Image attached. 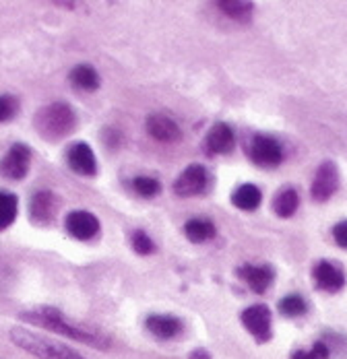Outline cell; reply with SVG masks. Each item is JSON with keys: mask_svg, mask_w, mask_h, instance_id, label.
Wrapping results in <instances>:
<instances>
[{"mask_svg": "<svg viewBox=\"0 0 347 359\" xmlns=\"http://www.w3.org/2000/svg\"><path fill=\"white\" fill-rule=\"evenodd\" d=\"M306 310H308V304L298 293H289L279 302V314L285 318H300L306 314Z\"/></svg>", "mask_w": 347, "mask_h": 359, "instance_id": "cell-23", "label": "cell"}, {"mask_svg": "<svg viewBox=\"0 0 347 359\" xmlns=\"http://www.w3.org/2000/svg\"><path fill=\"white\" fill-rule=\"evenodd\" d=\"M246 155L254 165H258L263 170H273L283 161V149L277 139H273L269 135H261V133L252 135L246 141Z\"/></svg>", "mask_w": 347, "mask_h": 359, "instance_id": "cell-4", "label": "cell"}, {"mask_svg": "<svg viewBox=\"0 0 347 359\" xmlns=\"http://www.w3.org/2000/svg\"><path fill=\"white\" fill-rule=\"evenodd\" d=\"M19 109V104L13 95H0V122H8Z\"/></svg>", "mask_w": 347, "mask_h": 359, "instance_id": "cell-26", "label": "cell"}, {"mask_svg": "<svg viewBox=\"0 0 347 359\" xmlns=\"http://www.w3.org/2000/svg\"><path fill=\"white\" fill-rule=\"evenodd\" d=\"M339 188V170L333 161H325L318 165L314 174L310 194L316 203H327Z\"/></svg>", "mask_w": 347, "mask_h": 359, "instance_id": "cell-8", "label": "cell"}, {"mask_svg": "<svg viewBox=\"0 0 347 359\" xmlns=\"http://www.w3.org/2000/svg\"><path fill=\"white\" fill-rule=\"evenodd\" d=\"M19 213V201L13 192H0V231L8 229Z\"/></svg>", "mask_w": 347, "mask_h": 359, "instance_id": "cell-22", "label": "cell"}, {"mask_svg": "<svg viewBox=\"0 0 347 359\" xmlns=\"http://www.w3.org/2000/svg\"><path fill=\"white\" fill-rule=\"evenodd\" d=\"M238 277L254 293H265L275 281V271L269 264H244L238 269Z\"/></svg>", "mask_w": 347, "mask_h": 359, "instance_id": "cell-12", "label": "cell"}, {"mask_svg": "<svg viewBox=\"0 0 347 359\" xmlns=\"http://www.w3.org/2000/svg\"><path fill=\"white\" fill-rule=\"evenodd\" d=\"M298 205H300V194H298L296 188H283L273 198V211L281 219H287V217L294 215L298 211Z\"/></svg>", "mask_w": 347, "mask_h": 359, "instance_id": "cell-19", "label": "cell"}, {"mask_svg": "<svg viewBox=\"0 0 347 359\" xmlns=\"http://www.w3.org/2000/svg\"><path fill=\"white\" fill-rule=\"evenodd\" d=\"M209 186V172L205 165L192 163L188 165L174 182V192L178 196H197L203 194Z\"/></svg>", "mask_w": 347, "mask_h": 359, "instance_id": "cell-7", "label": "cell"}, {"mask_svg": "<svg viewBox=\"0 0 347 359\" xmlns=\"http://www.w3.org/2000/svg\"><path fill=\"white\" fill-rule=\"evenodd\" d=\"M58 207H60V201L54 192L39 190L30 201V217L35 223L46 225V223L54 221V217L58 213Z\"/></svg>", "mask_w": 347, "mask_h": 359, "instance_id": "cell-11", "label": "cell"}, {"mask_svg": "<svg viewBox=\"0 0 347 359\" xmlns=\"http://www.w3.org/2000/svg\"><path fill=\"white\" fill-rule=\"evenodd\" d=\"M147 133L159 143H176L182 139V130L176 120L166 114H153L147 118Z\"/></svg>", "mask_w": 347, "mask_h": 359, "instance_id": "cell-15", "label": "cell"}, {"mask_svg": "<svg viewBox=\"0 0 347 359\" xmlns=\"http://www.w3.org/2000/svg\"><path fill=\"white\" fill-rule=\"evenodd\" d=\"M133 188L143 198H153V196L159 194L162 184L155 178H149V176H137V178L133 180Z\"/></svg>", "mask_w": 347, "mask_h": 359, "instance_id": "cell-24", "label": "cell"}, {"mask_svg": "<svg viewBox=\"0 0 347 359\" xmlns=\"http://www.w3.org/2000/svg\"><path fill=\"white\" fill-rule=\"evenodd\" d=\"M74 124H77V116L72 108L69 104H60V102L44 106L34 116L35 130L39 133L41 139L52 141V143L69 137L74 130Z\"/></svg>", "mask_w": 347, "mask_h": 359, "instance_id": "cell-2", "label": "cell"}, {"mask_svg": "<svg viewBox=\"0 0 347 359\" xmlns=\"http://www.w3.org/2000/svg\"><path fill=\"white\" fill-rule=\"evenodd\" d=\"M145 324H147V330L153 337L164 339V341L178 337L180 330H182V323L176 316H170V314H153V316L147 318Z\"/></svg>", "mask_w": 347, "mask_h": 359, "instance_id": "cell-16", "label": "cell"}, {"mask_svg": "<svg viewBox=\"0 0 347 359\" xmlns=\"http://www.w3.org/2000/svg\"><path fill=\"white\" fill-rule=\"evenodd\" d=\"M236 147V135L230 124L217 122L211 126V130L205 137V151L209 155H228Z\"/></svg>", "mask_w": 347, "mask_h": 359, "instance_id": "cell-10", "label": "cell"}, {"mask_svg": "<svg viewBox=\"0 0 347 359\" xmlns=\"http://www.w3.org/2000/svg\"><path fill=\"white\" fill-rule=\"evenodd\" d=\"M21 320H27V323H34L35 326H41V328H48L60 337H67L72 341H79V343H85L93 349H110V337L104 334L102 330L89 326V324L74 323L70 320L69 316H65L58 308H52V306H41V308H35L32 312H21L19 314Z\"/></svg>", "mask_w": 347, "mask_h": 359, "instance_id": "cell-1", "label": "cell"}, {"mask_svg": "<svg viewBox=\"0 0 347 359\" xmlns=\"http://www.w3.org/2000/svg\"><path fill=\"white\" fill-rule=\"evenodd\" d=\"M292 359H320V358L314 353L313 349H310V351H302V349H300V351H296V353L292 355Z\"/></svg>", "mask_w": 347, "mask_h": 359, "instance_id": "cell-28", "label": "cell"}, {"mask_svg": "<svg viewBox=\"0 0 347 359\" xmlns=\"http://www.w3.org/2000/svg\"><path fill=\"white\" fill-rule=\"evenodd\" d=\"M133 248H135V252L140 254V256H149V254L155 252V244H153V240H151L143 229H137V231L133 233Z\"/></svg>", "mask_w": 347, "mask_h": 359, "instance_id": "cell-25", "label": "cell"}, {"mask_svg": "<svg viewBox=\"0 0 347 359\" xmlns=\"http://www.w3.org/2000/svg\"><path fill=\"white\" fill-rule=\"evenodd\" d=\"M32 165V149L25 143L11 144L0 159V174L8 180H23Z\"/></svg>", "mask_w": 347, "mask_h": 359, "instance_id": "cell-5", "label": "cell"}, {"mask_svg": "<svg viewBox=\"0 0 347 359\" xmlns=\"http://www.w3.org/2000/svg\"><path fill=\"white\" fill-rule=\"evenodd\" d=\"M11 339L17 347H21L23 351L32 353L37 359H85L83 355H79L74 349H70L67 345L34 334L27 328L15 326L11 328Z\"/></svg>", "mask_w": 347, "mask_h": 359, "instance_id": "cell-3", "label": "cell"}, {"mask_svg": "<svg viewBox=\"0 0 347 359\" xmlns=\"http://www.w3.org/2000/svg\"><path fill=\"white\" fill-rule=\"evenodd\" d=\"M184 233L186 238L192 242V244H203L211 240L215 236V225L209 221V219H203V217H195V219H188L186 225H184Z\"/></svg>", "mask_w": 347, "mask_h": 359, "instance_id": "cell-20", "label": "cell"}, {"mask_svg": "<svg viewBox=\"0 0 347 359\" xmlns=\"http://www.w3.org/2000/svg\"><path fill=\"white\" fill-rule=\"evenodd\" d=\"M232 203L240 211H256L263 203V192L254 184H242L232 194Z\"/></svg>", "mask_w": 347, "mask_h": 359, "instance_id": "cell-17", "label": "cell"}, {"mask_svg": "<svg viewBox=\"0 0 347 359\" xmlns=\"http://www.w3.org/2000/svg\"><path fill=\"white\" fill-rule=\"evenodd\" d=\"M244 328L258 341V343H267L271 341V310L263 304H254L250 308H246L240 314Z\"/></svg>", "mask_w": 347, "mask_h": 359, "instance_id": "cell-6", "label": "cell"}, {"mask_svg": "<svg viewBox=\"0 0 347 359\" xmlns=\"http://www.w3.org/2000/svg\"><path fill=\"white\" fill-rule=\"evenodd\" d=\"M333 240L339 248L347 250V221H339L333 225Z\"/></svg>", "mask_w": 347, "mask_h": 359, "instance_id": "cell-27", "label": "cell"}, {"mask_svg": "<svg viewBox=\"0 0 347 359\" xmlns=\"http://www.w3.org/2000/svg\"><path fill=\"white\" fill-rule=\"evenodd\" d=\"M67 231L77 240H91L100 233V221L89 211H72L67 215Z\"/></svg>", "mask_w": 347, "mask_h": 359, "instance_id": "cell-14", "label": "cell"}, {"mask_svg": "<svg viewBox=\"0 0 347 359\" xmlns=\"http://www.w3.org/2000/svg\"><path fill=\"white\" fill-rule=\"evenodd\" d=\"M225 17L238 21V23H248L252 19V4L250 2H240V0H217L213 2Z\"/></svg>", "mask_w": 347, "mask_h": 359, "instance_id": "cell-21", "label": "cell"}, {"mask_svg": "<svg viewBox=\"0 0 347 359\" xmlns=\"http://www.w3.org/2000/svg\"><path fill=\"white\" fill-rule=\"evenodd\" d=\"M313 279L314 285L320 289V291H331V293L343 289L347 283L343 269L339 264L331 262V260H318L314 264Z\"/></svg>", "mask_w": 347, "mask_h": 359, "instance_id": "cell-9", "label": "cell"}, {"mask_svg": "<svg viewBox=\"0 0 347 359\" xmlns=\"http://www.w3.org/2000/svg\"><path fill=\"white\" fill-rule=\"evenodd\" d=\"M70 79V85L72 87H77V89H81V91H96V89H100V74L98 71L93 69V67H89V65H79V67H74L69 74Z\"/></svg>", "mask_w": 347, "mask_h": 359, "instance_id": "cell-18", "label": "cell"}, {"mask_svg": "<svg viewBox=\"0 0 347 359\" xmlns=\"http://www.w3.org/2000/svg\"><path fill=\"white\" fill-rule=\"evenodd\" d=\"M70 170L79 176H96L98 174V159L93 149L87 143H74L67 153Z\"/></svg>", "mask_w": 347, "mask_h": 359, "instance_id": "cell-13", "label": "cell"}, {"mask_svg": "<svg viewBox=\"0 0 347 359\" xmlns=\"http://www.w3.org/2000/svg\"><path fill=\"white\" fill-rule=\"evenodd\" d=\"M188 359H211V355H209L207 349H195V351L188 355Z\"/></svg>", "mask_w": 347, "mask_h": 359, "instance_id": "cell-29", "label": "cell"}]
</instances>
